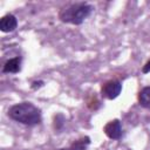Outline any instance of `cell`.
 <instances>
[{
  "label": "cell",
  "mask_w": 150,
  "mask_h": 150,
  "mask_svg": "<svg viewBox=\"0 0 150 150\" xmlns=\"http://www.w3.org/2000/svg\"><path fill=\"white\" fill-rule=\"evenodd\" d=\"M122 90V84L120 81H116V80H111V81H108L105 82L103 86H102V96L108 98V100H114L116 98L120 93Z\"/></svg>",
  "instance_id": "obj_3"
},
{
  "label": "cell",
  "mask_w": 150,
  "mask_h": 150,
  "mask_svg": "<svg viewBox=\"0 0 150 150\" xmlns=\"http://www.w3.org/2000/svg\"><path fill=\"white\" fill-rule=\"evenodd\" d=\"M104 132L105 135L111 138V139H118L122 136V127H121V122L118 120H114L110 121L109 123L105 124L104 127Z\"/></svg>",
  "instance_id": "obj_4"
},
{
  "label": "cell",
  "mask_w": 150,
  "mask_h": 150,
  "mask_svg": "<svg viewBox=\"0 0 150 150\" xmlns=\"http://www.w3.org/2000/svg\"><path fill=\"white\" fill-rule=\"evenodd\" d=\"M142 71H143V73H149V71H150V61H148V62L144 64V67L142 68Z\"/></svg>",
  "instance_id": "obj_9"
},
{
  "label": "cell",
  "mask_w": 150,
  "mask_h": 150,
  "mask_svg": "<svg viewBox=\"0 0 150 150\" xmlns=\"http://www.w3.org/2000/svg\"><path fill=\"white\" fill-rule=\"evenodd\" d=\"M16 26H18V20L12 14H7L0 20V29L5 33L13 32L16 28Z\"/></svg>",
  "instance_id": "obj_5"
},
{
  "label": "cell",
  "mask_w": 150,
  "mask_h": 150,
  "mask_svg": "<svg viewBox=\"0 0 150 150\" xmlns=\"http://www.w3.org/2000/svg\"><path fill=\"white\" fill-rule=\"evenodd\" d=\"M93 7L88 4H75L71 5L67 8H63L59 18L61 21L67 22V23H73V25H80L82 23L91 13Z\"/></svg>",
  "instance_id": "obj_2"
},
{
  "label": "cell",
  "mask_w": 150,
  "mask_h": 150,
  "mask_svg": "<svg viewBox=\"0 0 150 150\" xmlns=\"http://www.w3.org/2000/svg\"><path fill=\"white\" fill-rule=\"evenodd\" d=\"M138 102L144 108H150V86L143 88L138 95Z\"/></svg>",
  "instance_id": "obj_7"
},
{
  "label": "cell",
  "mask_w": 150,
  "mask_h": 150,
  "mask_svg": "<svg viewBox=\"0 0 150 150\" xmlns=\"http://www.w3.org/2000/svg\"><path fill=\"white\" fill-rule=\"evenodd\" d=\"M8 116L22 124L34 125L41 122V112L38 107L30 102H22L9 108Z\"/></svg>",
  "instance_id": "obj_1"
},
{
  "label": "cell",
  "mask_w": 150,
  "mask_h": 150,
  "mask_svg": "<svg viewBox=\"0 0 150 150\" xmlns=\"http://www.w3.org/2000/svg\"><path fill=\"white\" fill-rule=\"evenodd\" d=\"M89 143H90L89 137H83V138H81V139L74 142V143L68 148V150H86V148H87V145H88Z\"/></svg>",
  "instance_id": "obj_8"
},
{
  "label": "cell",
  "mask_w": 150,
  "mask_h": 150,
  "mask_svg": "<svg viewBox=\"0 0 150 150\" xmlns=\"http://www.w3.org/2000/svg\"><path fill=\"white\" fill-rule=\"evenodd\" d=\"M21 69V59L14 57L8 60L4 66V73H18Z\"/></svg>",
  "instance_id": "obj_6"
}]
</instances>
